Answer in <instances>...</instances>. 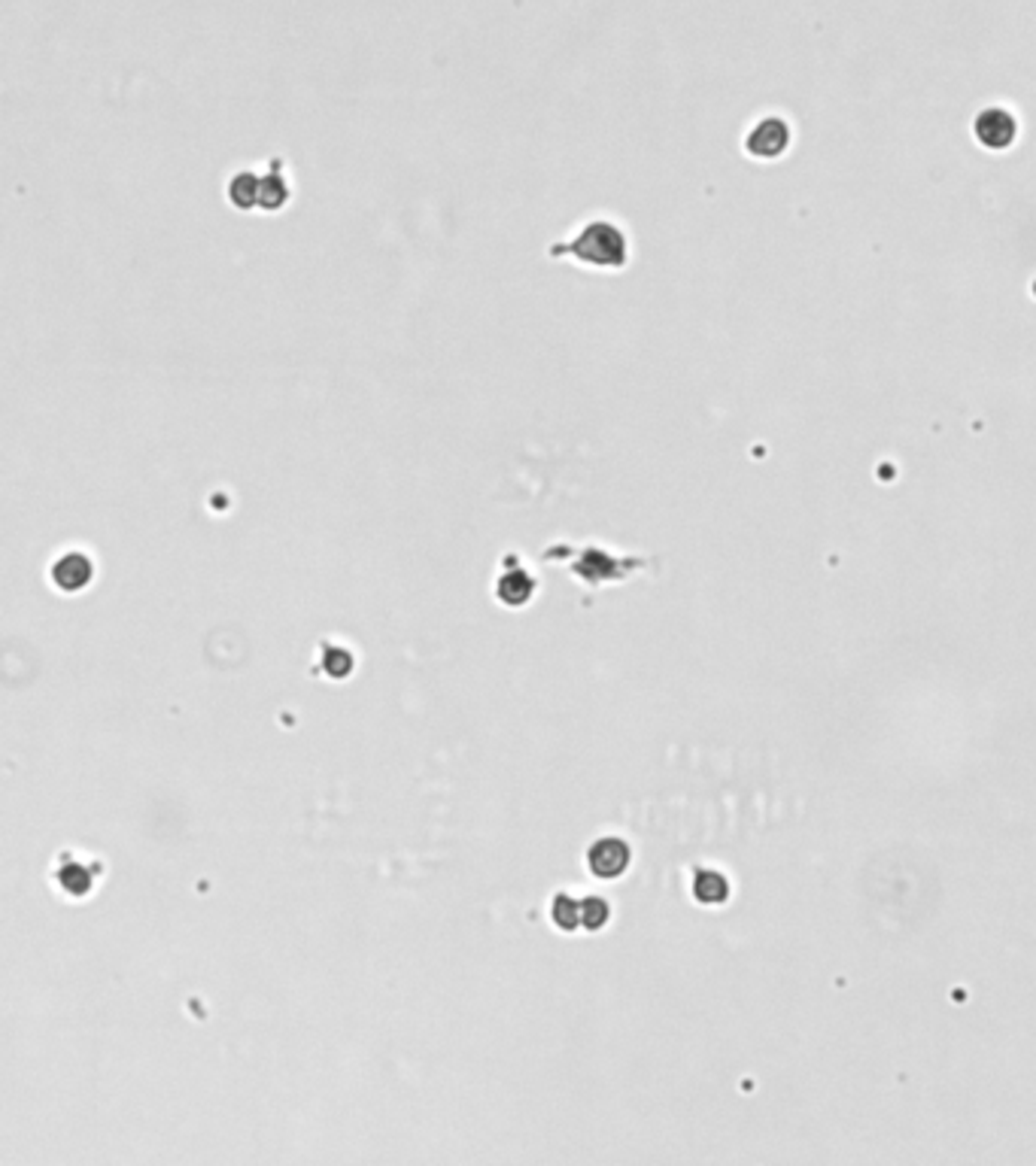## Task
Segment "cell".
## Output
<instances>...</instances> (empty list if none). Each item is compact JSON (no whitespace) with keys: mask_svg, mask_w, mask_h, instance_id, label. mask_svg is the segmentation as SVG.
Listing matches in <instances>:
<instances>
[{"mask_svg":"<svg viewBox=\"0 0 1036 1166\" xmlns=\"http://www.w3.org/2000/svg\"><path fill=\"white\" fill-rule=\"evenodd\" d=\"M608 917H611V908L605 905V899H599V896H590V899H584V902H581V926H587V929H599V926H605V923H608Z\"/></svg>","mask_w":1036,"mask_h":1166,"instance_id":"7","label":"cell"},{"mask_svg":"<svg viewBox=\"0 0 1036 1166\" xmlns=\"http://www.w3.org/2000/svg\"><path fill=\"white\" fill-rule=\"evenodd\" d=\"M289 195H292V188H289V179H286V170L280 161H274L268 173H259V210L274 214V210L286 207Z\"/></svg>","mask_w":1036,"mask_h":1166,"instance_id":"4","label":"cell"},{"mask_svg":"<svg viewBox=\"0 0 1036 1166\" xmlns=\"http://www.w3.org/2000/svg\"><path fill=\"white\" fill-rule=\"evenodd\" d=\"M91 574H94V565H91V559L82 556V553H67V556H61V559L52 565V580H55V587L64 590V593H76V590L88 587Z\"/></svg>","mask_w":1036,"mask_h":1166,"instance_id":"3","label":"cell"},{"mask_svg":"<svg viewBox=\"0 0 1036 1166\" xmlns=\"http://www.w3.org/2000/svg\"><path fill=\"white\" fill-rule=\"evenodd\" d=\"M554 259H575L590 271H620L630 262L627 235L608 220H590L566 241L551 247Z\"/></svg>","mask_w":1036,"mask_h":1166,"instance_id":"1","label":"cell"},{"mask_svg":"<svg viewBox=\"0 0 1036 1166\" xmlns=\"http://www.w3.org/2000/svg\"><path fill=\"white\" fill-rule=\"evenodd\" d=\"M590 872L596 878H617L630 866V847L620 838H599L587 854Z\"/></svg>","mask_w":1036,"mask_h":1166,"instance_id":"2","label":"cell"},{"mask_svg":"<svg viewBox=\"0 0 1036 1166\" xmlns=\"http://www.w3.org/2000/svg\"><path fill=\"white\" fill-rule=\"evenodd\" d=\"M554 923L563 926V929H575L581 923V902H575L572 896L560 893L554 899Z\"/></svg>","mask_w":1036,"mask_h":1166,"instance_id":"6","label":"cell"},{"mask_svg":"<svg viewBox=\"0 0 1036 1166\" xmlns=\"http://www.w3.org/2000/svg\"><path fill=\"white\" fill-rule=\"evenodd\" d=\"M976 128H979V140H982L985 146H991V149H1003V146H1009L1012 137H1015V119L1006 116V113H1000V110L985 113V116L979 119Z\"/></svg>","mask_w":1036,"mask_h":1166,"instance_id":"5","label":"cell"}]
</instances>
